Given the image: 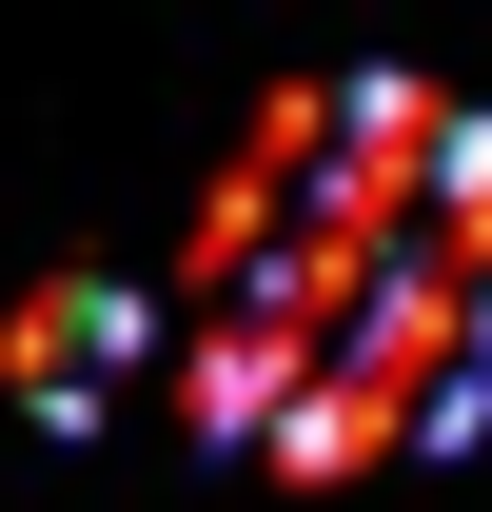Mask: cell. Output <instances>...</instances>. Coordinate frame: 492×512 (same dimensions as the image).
Listing matches in <instances>:
<instances>
[{
	"instance_id": "2",
	"label": "cell",
	"mask_w": 492,
	"mask_h": 512,
	"mask_svg": "<svg viewBox=\"0 0 492 512\" xmlns=\"http://www.w3.org/2000/svg\"><path fill=\"white\" fill-rule=\"evenodd\" d=\"M138 296L119 276H60V296H20V316H0V375H20V414H40V434H79V414H119V375H138Z\"/></svg>"
},
{
	"instance_id": "1",
	"label": "cell",
	"mask_w": 492,
	"mask_h": 512,
	"mask_svg": "<svg viewBox=\"0 0 492 512\" xmlns=\"http://www.w3.org/2000/svg\"><path fill=\"white\" fill-rule=\"evenodd\" d=\"M197 434L276 473L453 453L492 414V119L433 79H315L197 217Z\"/></svg>"
}]
</instances>
